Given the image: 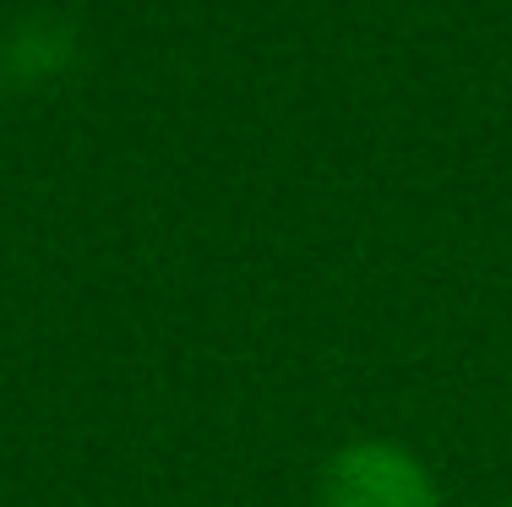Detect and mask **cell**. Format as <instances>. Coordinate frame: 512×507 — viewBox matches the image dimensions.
I'll list each match as a JSON object with an SVG mask.
<instances>
[{"instance_id": "1", "label": "cell", "mask_w": 512, "mask_h": 507, "mask_svg": "<svg viewBox=\"0 0 512 507\" xmlns=\"http://www.w3.org/2000/svg\"><path fill=\"white\" fill-rule=\"evenodd\" d=\"M316 507H442V486L404 442L360 437L327 458Z\"/></svg>"}, {"instance_id": "2", "label": "cell", "mask_w": 512, "mask_h": 507, "mask_svg": "<svg viewBox=\"0 0 512 507\" xmlns=\"http://www.w3.org/2000/svg\"><path fill=\"white\" fill-rule=\"evenodd\" d=\"M66 60H71V33L55 28V22H28V28H17V39L6 44V71L17 82L55 77Z\"/></svg>"}]
</instances>
